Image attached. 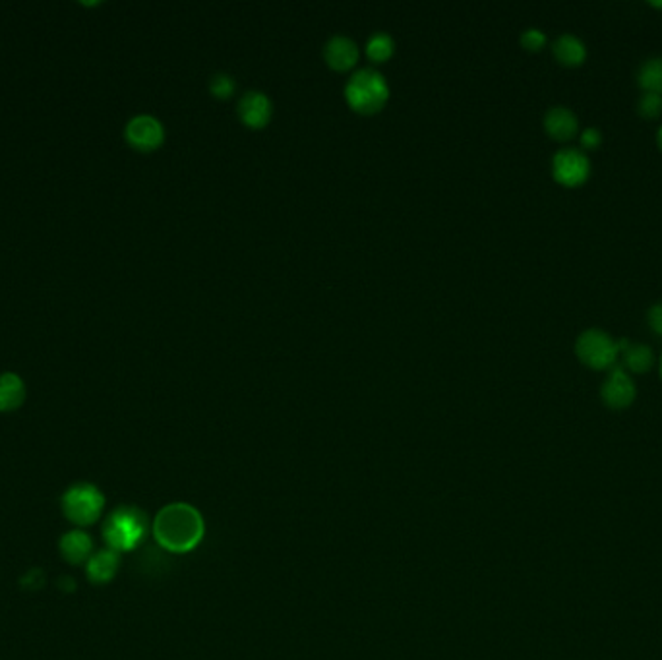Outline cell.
<instances>
[{"instance_id": "cell-16", "label": "cell", "mask_w": 662, "mask_h": 660, "mask_svg": "<svg viewBox=\"0 0 662 660\" xmlns=\"http://www.w3.org/2000/svg\"><path fill=\"white\" fill-rule=\"evenodd\" d=\"M25 401V384L14 372L0 374V413L16 411Z\"/></svg>"}, {"instance_id": "cell-22", "label": "cell", "mask_w": 662, "mask_h": 660, "mask_svg": "<svg viewBox=\"0 0 662 660\" xmlns=\"http://www.w3.org/2000/svg\"><path fill=\"white\" fill-rule=\"evenodd\" d=\"M579 143H581V150H584V151L585 150L587 151L597 150V148H601V143H602V132L599 128H594V126H587L585 130H581Z\"/></svg>"}, {"instance_id": "cell-21", "label": "cell", "mask_w": 662, "mask_h": 660, "mask_svg": "<svg viewBox=\"0 0 662 660\" xmlns=\"http://www.w3.org/2000/svg\"><path fill=\"white\" fill-rule=\"evenodd\" d=\"M521 45L527 49V50H540L542 47H545L548 43V37L547 33L538 30V28H527L521 37H519Z\"/></svg>"}, {"instance_id": "cell-1", "label": "cell", "mask_w": 662, "mask_h": 660, "mask_svg": "<svg viewBox=\"0 0 662 660\" xmlns=\"http://www.w3.org/2000/svg\"><path fill=\"white\" fill-rule=\"evenodd\" d=\"M204 531L202 513L184 501L165 506L153 521V536L159 546L177 554L194 550L202 543Z\"/></svg>"}, {"instance_id": "cell-13", "label": "cell", "mask_w": 662, "mask_h": 660, "mask_svg": "<svg viewBox=\"0 0 662 660\" xmlns=\"http://www.w3.org/2000/svg\"><path fill=\"white\" fill-rule=\"evenodd\" d=\"M552 52L556 60L564 66H581L587 59V43L579 35L565 32L554 39Z\"/></svg>"}, {"instance_id": "cell-18", "label": "cell", "mask_w": 662, "mask_h": 660, "mask_svg": "<svg viewBox=\"0 0 662 660\" xmlns=\"http://www.w3.org/2000/svg\"><path fill=\"white\" fill-rule=\"evenodd\" d=\"M393 49H395V43L388 33H374L366 43V55L370 60L383 62L393 55Z\"/></svg>"}, {"instance_id": "cell-24", "label": "cell", "mask_w": 662, "mask_h": 660, "mask_svg": "<svg viewBox=\"0 0 662 660\" xmlns=\"http://www.w3.org/2000/svg\"><path fill=\"white\" fill-rule=\"evenodd\" d=\"M657 143H658V148L662 150V124L658 126V130H657Z\"/></svg>"}, {"instance_id": "cell-3", "label": "cell", "mask_w": 662, "mask_h": 660, "mask_svg": "<svg viewBox=\"0 0 662 660\" xmlns=\"http://www.w3.org/2000/svg\"><path fill=\"white\" fill-rule=\"evenodd\" d=\"M388 97L390 87L386 78L372 69L356 70L345 86V99L349 107L363 115L378 113L386 105Z\"/></svg>"}, {"instance_id": "cell-5", "label": "cell", "mask_w": 662, "mask_h": 660, "mask_svg": "<svg viewBox=\"0 0 662 660\" xmlns=\"http://www.w3.org/2000/svg\"><path fill=\"white\" fill-rule=\"evenodd\" d=\"M62 513L70 523L87 527L94 525L105 509V496L97 486L89 482H78L62 494Z\"/></svg>"}, {"instance_id": "cell-11", "label": "cell", "mask_w": 662, "mask_h": 660, "mask_svg": "<svg viewBox=\"0 0 662 660\" xmlns=\"http://www.w3.org/2000/svg\"><path fill=\"white\" fill-rule=\"evenodd\" d=\"M241 121L250 128L266 126L271 118V101L262 91H246L236 109Z\"/></svg>"}, {"instance_id": "cell-7", "label": "cell", "mask_w": 662, "mask_h": 660, "mask_svg": "<svg viewBox=\"0 0 662 660\" xmlns=\"http://www.w3.org/2000/svg\"><path fill=\"white\" fill-rule=\"evenodd\" d=\"M635 398H638V386L633 376L620 364L611 368L601 384V401L612 411H624L635 403Z\"/></svg>"}, {"instance_id": "cell-8", "label": "cell", "mask_w": 662, "mask_h": 660, "mask_svg": "<svg viewBox=\"0 0 662 660\" xmlns=\"http://www.w3.org/2000/svg\"><path fill=\"white\" fill-rule=\"evenodd\" d=\"M126 142L138 151H153L165 140V128L152 115H138L130 118L124 130Z\"/></svg>"}, {"instance_id": "cell-10", "label": "cell", "mask_w": 662, "mask_h": 660, "mask_svg": "<svg viewBox=\"0 0 662 660\" xmlns=\"http://www.w3.org/2000/svg\"><path fill=\"white\" fill-rule=\"evenodd\" d=\"M620 345V356L618 364L624 368L630 374H645L653 368L655 364V353L653 349L645 345V343H638L631 339H618Z\"/></svg>"}, {"instance_id": "cell-6", "label": "cell", "mask_w": 662, "mask_h": 660, "mask_svg": "<svg viewBox=\"0 0 662 660\" xmlns=\"http://www.w3.org/2000/svg\"><path fill=\"white\" fill-rule=\"evenodd\" d=\"M552 177L562 187H581L591 177V157L574 145L558 150L552 157Z\"/></svg>"}, {"instance_id": "cell-9", "label": "cell", "mask_w": 662, "mask_h": 660, "mask_svg": "<svg viewBox=\"0 0 662 660\" xmlns=\"http://www.w3.org/2000/svg\"><path fill=\"white\" fill-rule=\"evenodd\" d=\"M547 134L556 142H569L577 136L579 118L577 115L565 107V105H554L542 118Z\"/></svg>"}, {"instance_id": "cell-4", "label": "cell", "mask_w": 662, "mask_h": 660, "mask_svg": "<svg viewBox=\"0 0 662 660\" xmlns=\"http://www.w3.org/2000/svg\"><path fill=\"white\" fill-rule=\"evenodd\" d=\"M577 359L593 371H611L618 364V339L601 327H587L575 339Z\"/></svg>"}, {"instance_id": "cell-26", "label": "cell", "mask_w": 662, "mask_h": 660, "mask_svg": "<svg viewBox=\"0 0 662 660\" xmlns=\"http://www.w3.org/2000/svg\"><path fill=\"white\" fill-rule=\"evenodd\" d=\"M660 378H662V354H660Z\"/></svg>"}, {"instance_id": "cell-23", "label": "cell", "mask_w": 662, "mask_h": 660, "mask_svg": "<svg viewBox=\"0 0 662 660\" xmlns=\"http://www.w3.org/2000/svg\"><path fill=\"white\" fill-rule=\"evenodd\" d=\"M647 324L657 335L662 337V302H655V305L647 310Z\"/></svg>"}, {"instance_id": "cell-19", "label": "cell", "mask_w": 662, "mask_h": 660, "mask_svg": "<svg viewBox=\"0 0 662 660\" xmlns=\"http://www.w3.org/2000/svg\"><path fill=\"white\" fill-rule=\"evenodd\" d=\"M638 113L643 118H657L662 113V96L651 94V91H643L638 99Z\"/></svg>"}, {"instance_id": "cell-20", "label": "cell", "mask_w": 662, "mask_h": 660, "mask_svg": "<svg viewBox=\"0 0 662 660\" xmlns=\"http://www.w3.org/2000/svg\"><path fill=\"white\" fill-rule=\"evenodd\" d=\"M209 89L216 97L227 99L233 96V91H234V80L229 74H216L209 80Z\"/></svg>"}, {"instance_id": "cell-14", "label": "cell", "mask_w": 662, "mask_h": 660, "mask_svg": "<svg viewBox=\"0 0 662 660\" xmlns=\"http://www.w3.org/2000/svg\"><path fill=\"white\" fill-rule=\"evenodd\" d=\"M118 565H121V556H118V552L111 548L99 550L96 554H91V558L86 564L87 579L96 585L109 583V581L118 572Z\"/></svg>"}, {"instance_id": "cell-17", "label": "cell", "mask_w": 662, "mask_h": 660, "mask_svg": "<svg viewBox=\"0 0 662 660\" xmlns=\"http://www.w3.org/2000/svg\"><path fill=\"white\" fill-rule=\"evenodd\" d=\"M635 78H638V84L643 91H651V94L662 96V57L645 59L639 64Z\"/></svg>"}, {"instance_id": "cell-25", "label": "cell", "mask_w": 662, "mask_h": 660, "mask_svg": "<svg viewBox=\"0 0 662 660\" xmlns=\"http://www.w3.org/2000/svg\"><path fill=\"white\" fill-rule=\"evenodd\" d=\"M651 6H655V8H660V10H662V3H658V0H653Z\"/></svg>"}, {"instance_id": "cell-12", "label": "cell", "mask_w": 662, "mask_h": 660, "mask_svg": "<svg viewBox=\"0 0 662 660\" xmlns=\"http://www.w3.org/2000/svg\"><path fill=\"white\" fill-rule=\"evenodd\" d=\"M324 55L331 69L343 72L353 69L356 60H359V47H356L353 39L345 35H336L326 43Z\"/></svg>"}, {"instance_id": "cell-2", "label": "cell", "mask_w": 662, "mask_h": 660, "mask_svg": "<svg viewBox=\"0 0 662 660\" xmlns=\"http://www.w3.org/2000/svg\"><path fill=\"white\" fill-rule=\"evenodd\" d=\"M148 535V516L134 506L116 508L103 523V538L115 552L134 550Z\"/></svg>"}, {"instance_id": "cell-15", "label": "cell", "mask_w": 662, "mask_h": 660, "mask_svg": "<svg viewBox=\"0 0 662 660\" xmlns=\"http://www.w3.org/2000/svg\"><path fill=\"white\" fill-rule=\"evenodd\" d=\"M59 548L62 558L69 564H87V560L91 558V550H94V540L84 531H69L60 538Z\"/></svg>"}]
</instances>
